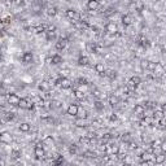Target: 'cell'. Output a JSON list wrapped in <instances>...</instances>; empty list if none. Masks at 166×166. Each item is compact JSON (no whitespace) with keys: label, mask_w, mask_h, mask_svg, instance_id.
Wrapping results in <instances>:
<instances>
[{"label":"cell","mask_w":166,"mask_h":166,"mask_svg":"<svg viewBox=\"0 0 166 166\" xmlns=\"http://www.w3.org/2000/svg\"><path fill=\"white\" fill-rule=\"evenodd\" d=\"M7 101L9 105H15V107H18V104H20L21 101V98L17 95V93H8L7 95Z\"/></svg>","instance_id":"obj_1"},{"label":"cell","mask_w":166,"mask_h":166,"mask_svg":"<svg viewBox=\"0 0 166 166\" xmlns=\"http://www.w3.org/2000/svg\"><path fill=\"white\" fill-rule=\"evenodd\" d=\"M43 142L39 143L37 147H35V149H34V154H35V157L37 158H39V160H43L44 157H46V151L43 149Z\"/></svg>","instance_id":"obj_2"},{"label":"cell","mask_w":166,"mask_h":166,"mask_svg":"<svg viewBox=\"0 0 166 166\" xmlns=\"http://www.w3.org/2000/svg\"><path fill=\"white\" fill-rule=\"evenodd\" d=\"M0 142L4 143V144H10V143L13 142V136L10 135V132L3 131L1 135H0Z\"/></svg>","instance_id":"obj_3"},{"label":"cell","mask_w":166,"mask_h":166,"mask_svg":"<svg viewBox=\"0 0 166 166\" xmlns=\"http://www.w3.org/2000/svg\"><path fill=\"white\" fill-rule=\"evenodd\" d=\"M105 30H107L108 34L110 35H116L118 33V26L114 24V22H109V24L105 26Z\"/></svg>","instance_id":"obj_4"},{"label":"cell","mask_w":166,"mask_h":166,"mask_svg":"<svg viewBox=\"0 0 166 166\" xmlns=\"http://www.w3.org/2000/svg\"><path fill=\"white\" fill-rule=\"evenodd\" d=\"M65 15H66V17L70 18L71 21L73 20H81V15H79L75 9H68L65 12Z\"/></svg>","instance_id":"obj_5"},{"label":"cell","mask_w":166,"mask_h":166,"mask_svg":"<svg viewBox=\"0 0 166 166\" xmlns=\"http://www.w3.org/2000/svg\"><path fill=\"white\" fill-rule=\"evenodd\" d=\"M78 109H79V105L70 104L68 107V109H66V113H68L69 116H71V117H77V114H78Z\"/></svg>","instance_id":"obj_6"},{"label":"cell","mask_w":166,"mask_h":166,"mask_svg":"<svg viewBox=\"0 0 166 166\" xmlns=\"http://www.w3.org/2000/svg\"><path fill=\"white\" fill-rule=\"evenodd\" d=\"M100 8V0H88L87 9L88 10H98Z\"/></svg>","instance_id":"obj_7"},{"label":"cell","mask_w":166,"mask_h":166,"mask_svg":"<svg viewBox=\"0 0 166 166\" xmlns=\"http://www.w3.org/2000/svg\"><path fill=\"white\" fill-rule=\"evenodd\" d=\"M153 74H154V77H162V75H164V74H166L165 66L162 65V64L157 62V66H156V69H154Z\"/></svg>","instance_id":"obj_8"},{"label":"cell","mask_w":166,"mask_h":166,"mask_svg":"<svg viewBox=\"0 0 166 166\" xmlns=\"http://www.w3.org/2000/svg\"><path fill=\"white\" fill-rule=\"evenodd\" d=\"M66 44H68V39H66V38H61V39H59V42H56L55 48H56L57 51H62V49L66 48Z\"/></svg>","instance_id":"obj_9"},{"label":"cell","mask_w":166,"mask_h":166,"mask_svg":"<svg viewBox=\"0 0 166 166\" xmlns=\"http://www.w3.org/2000/svg\"><path fill=\"white\" fill-rule=\"evenodd\" d=\"M154 164H157V165H161V164H164V162L166 161V153H157V154H154Z\"/></svg>","instance_id":"obj_10"},{"label":"cell","mask_w":166,"mask_h":166,"mask_svg":"<svg viewBox=\"0 0 166 166\" xmlns=\"http://www.w3.org/2000/svg\"><path fill=\"white\" fill-rule=\"evenodd\" d=\"M71 86H73V82H71L68 77H62V79H61V88L62 90H69V88H71Z\"/></svg>","instance_id":"obj_11"},{"label":"cell","mask_w":166,"mask_h":166,"mask_svg":"<svg viewBox=\"0 0 166 166\" xmlns=\"http://www.w3.org/2000/svg\"><path fill=\"white\" fill-rule=\"evenodd\" d=\"M108 104L114 107V105H118L120 104V96L118 95H110L108 96Z\"/></svg>","instance_id":"obj_12"},{"label":"cell","mask_w":166,"mask_h":166,"mask_svg":"<svg viewBox=\"0 0 166 166\" xmlns=\"http://www.w3.org/2000/svg\"><path fill=\"white\" fill-rule=\"evenodd\" d=\"M43 144L44 145H48V147H53L55 145V139H53V136L52 135H46V136L43 138Z\"/></svg>","instance_id":"obj_13"},{"label":"cell","mask_w":166,"mask_h":166,"mask_svg":"<svg viewBox=\"0 0 166 166\" xmlns=\"http://www.w3.org/2000/svg\"><path fill=\"white\" fill-rule=\"evenodd\" d=\"M95 71L100 77H105V66H104V64H101V62L96 64V65H95Z\"/></svg>","instance_id":"obj_14"},{"label":"cell","mask_w":166,"mask_h":166,"mask_svg":"<svg viewBox=\"0 0 166 166\" xmlns=\"http://www.w3.org/2000/svg\"><path fill=\"white\" fill-rule=\"evenodd\" d=\"M33 59H34L33 52H25L24 56H22V62L24 64H30V62H33Z\"/></svg>","instance_id":"obj_15"},{"label":"cell","mask_w":166,"mask_h":166,"mask_svg":"<svg viewBox=\"0 0 166 166\" xmlns=\"http://www.w3.org/2000/svg\"><path fill=\"white\" fill-rule=\"evenodd\" d=\"M144 110H145V107L143 104H136L134 107V113L138 116H143L144 114Z\"/></svg>","instance_id":"obj_16"},{"label":"cell","mask_w":166,"mask_h":166,"mask_svg":"<svg viewBox=\"0 0 166 166\" xmlns=\"http://www.w3.org/2000/svg\"><path fill=\"white\" fill-rule=\"evenodd\" d=\"M121 22H122L123 26H131L132 25V18L130 15H124L122 16V18H121Z\"/></svg>","instance_id":"obj_17"},{"label":"cell","mask_w":166,"mask_h":166,"mask_svg":"<svg viewBox=\"0 0 166 166\" xmlns=\"http://www.w3.org/2000/svg\"><path fill=\"white\" fill-rule=\"evenodd\" d=\"M18 129H20L21 132H29L30 130H31V124L27 123V122H22V123H20Z\"/></svg>","instance_id":"obj_18"},{"label":"cell","mask_w":166,"mask_h":166,"mask_svg":"<svg viewBox=\"0 0 166 166\" xmlns=\"http://www.w3.org/2000/svg\"><path fill=\"white\" fill-rule=\"evenodd\" d=\"M77 117H79V118H86V120H87V117H88V112H87V109H84L83 107H79V109H78V114H77Z\"/></svg>","instance_id":"obj_19"},{"label":"cell","mask_w":166,"mask_h":166,"mask_svg":"<svg viewBox=\"0 0 166 166\" xmlns=\"http://www.w3.org/2000/svg\"><path fill=\"white\" fill-rule=\"evenodd\" d=\"M90 64V59L87 56H79L78 59V65L79 66H87Z\"/></svg>","instance_id":"obj_20"},{"label":"cell","mask_w":166,"mask_h":166,"mask_svg":"<svg viewBox=\"0 0 166 166\" xmlns=\"http://www.w3.org/2000/svg\"><path fill=\"white\" fill-rule=\"evenodd\" d=\"M74 96H75L78 100H84V99L87 98V93L82 92L81 90H75V91H74Z\"/></svg>","instance_id":"obj_21"},{"label":"cell","mask_w":166,"mask_h":166,"mask_svg":"<svg viewBox=\"0 0 166 166\" xmlns=\"http://www.w3.org/2000/svg\"><path fill=\"white\" fill-rule=\"evenodd\" d=\"M75 126L77 127H86L87 126V122H86V118H79V117H77V120H75Z\"/></svg>","instance_id":"obj_22"},{"label":"cell","mask_w":166,"mask_h":166,"mask_svg":"<svg viewBox=\"0 0 166 166\" xmlns=\"http://www.w3.org/2000/svg\"><path fill=\"white\" fill-rule=\"evenodd\" d=\"M60 62H62V57L60 55H52V64L53 65H59Z\"/></svg>","instance_id":"obj_23"},{"label":"cell","mask_w":166,"mask_h":166,"mask_svg":"<svg viewBox=\"0 0 166 166\" xmlns=\"http://www.w3.org/2000/svg\"><path fill=\"white\" fill-rule=\"evenodd\" d=\"M49 87H51V83L47 82V81H43L39 84V90H42V91H48Z\"/></svg>","instance_id":"obj_24"},{"label":"cell","mask_w":166,"mask_h":166,"mask_svg":"<svg viewBox=\"0 0 166 166\" xmlns=\"http://www.w3.org/2000/svg\"><path fill=\"white\" fill-rule=\"evenodd\" d=\"M47 15H48L49 17H55V16L57 15V8L56 7H49L48 9H47Z\"/></svg>","instance_id":"obj_25"},{"label":"cell","mask_w":166,"mask_h":166,"mask_svg":"<svg viewBox=\"0 0 166 166\" xmlns=\"http://www.w3.org/2000/svg\"><path fill=\"white\" fill-rule=\"evenodd\" d=\"M69 152H70V154H73V156L78 154V145L71 144V145H70V148H69Z\"/></svg>","instance_id":"obj_26"},{"label":"cell","mask_w":166,"mask_h":166,"mask_svg":"<svg viewBox=\"0 0 166 166\" xmlns=\"http://www.w3.org/2000/svg\"><path fill=\"white\" fill-rule=\"evenodd\" d=\"M105 77H109L110 79H114L116 77H117V74H116V71H113V70H105Z\"/></svg>","instance_id":"obj_27"},{"label":"cell","mask_w":166,"mask_h":166,"mask_svg":"<svg viewBox=\"0 0 166 166\" xmlns=\"http://www.w3.org/2000/svg\"><path fill=\"white\" fill-rule=\"evenodd\" d=\"M156 66H157V62H154V61H149V62H148V68H147V70H148V71H154Z\"/></svg>","instance_id":"obj_28"},{"label":"cell","mask_w":166,"mask_h":166,"mask_svg":"<svg viewBox=\"0 0 166 166\" xmlns=\"http://www.w3.org/2000/svg\"><path fill=\"white\" fill-rule=\"evenodd\" d=\"M78 90H81L82 92H86V93H88V84H87V83H82V84H79Z\"/></svg>","instance_id":"obj_29"},{"label":"cell","mask_w":166,"mask_h":166,"mask_svg":"<svg viewBox=\"0 0 166 166\" xmlns=\"http://www.w3.org/2000/svg\"><path fill=\"white\" fill-rule=\"evenodd\" d=\"M131 81L134 82L136 86H139L140 83H142V79H140V77H139V75H134V77H131Z\"/></svg>","instance_id":"obj_30"},{"label":"cell","mask_w":166,"mask_h":166,"mask_svg":"<svg viewBox=\"0 0 166 166\" xmlns=\"http://www.w3.org/2000/svg\"><path fill=\"white\" fill-rule=\"evenodd\" d=\"M52 107L56 108V109H59V108L62 107V103L60 100H52Z\"/></svg>","instance_id":"obj_31"},{"label":"cell","mask_w":166,"mask_h":166,"mask_svg":"<svg viewBox=\"0 0 166 166\" xmlns=\"http://www.w3.org/2000/svg\"><path fill=\"white\" fill-rule=\"evenodd\" d=\"M84 157H91V158H95L96 157V153L92 151H86L84 152Z\"/></svg>","instance_id":"obj_32"},{"label":"cell","mask_w":166,"mask_h":166,"mask_svg":"<svg viewBox=\"0 0 166 166\" xmlns=\"http://www.w3.org/2000/svg\"><path fill=\"white\" fill-rule=\"evenodd\" d=\"M148 60H143L142 62H140V68L143 69V70H147V68H148Z\"/></svg>","instance_id":"obj_33"},{"label":"cell","mask_w":166,"mask_h":166,"mask_svg":"<svg viewBox=\"0 0 166 166\" xmlns=\"http://www.w3.org/2000/svg\"><path fill=\"white\" fill-rule=\"evenodd\" d=\"M69 73H70L69 69H62V70H60V75H61V77H68Z\"/></svg>","instance_id":"obj_34"},{"label":"cell","mask_w":166,"mask_h":166,"mask_svg":"<svg viewBox=\"0 0 166 166\" xmlns=\"http://www.w3.org/2000/svg\"><path fill=\"white\" fill-rule=\"evenodd\" d=\"M109 121H112V122H116V121H118V116L114 114V113H112V114L109 116Z\"/></svg>","instance_id":"obj_35"},{"label":"cell","mask_w":166,"mask_h":166,"mask_svg":"<svg viewBox=\"0 0 166 166\" xmlns=\"http://www.w3.org/2000/svg\"><path fill=\"white\" fill-rule=\"evenodd\" d=\"M162 144V140H160V139H157V140H154V142H152V145L153 147H160Z\"/></svg>","instance_id":"obj_36"},{"label":"cell","mask_w":166,"mask_h":166,"mask_svg":"<svg viewBox=\"0 0 166 166\" xmlns=\"http://www.w3.org/2000/svg\"><path fill=\"white\" fill-rule=\"evenodd\" d=\"M101 93H103V92H100V91H99V90H93V96H95L96 99H100Z\"/></svg>","instance_id":"obj_37"},{"label":"cell","mask_w":166,"mask_h":166,"mask_svg":"<svg viewBox=\"0 0 166 166\" xmlns=\"http://www.w3.org/2000/svg\"><path fill=\"white\" fill-rule=\"evenodd\" d=\"M160 147H161V151L164 152V153H166V142H162V144Z\"/></svg>","instance_id":"obj_38"},{"label":"cell","mask_w":166,"mask_h":166,"mask_svg":"<svg viewBox=\"0 0 166 166\" xmlns=\"http://www.w3.org/2000/svg\"><path fill=\"white\" fill-rule=\"evenodd\" d=\"M8 93H7V90H5V86H3L1 87V96H7Z\"/></svg>","instance_id":"obj_39"},{"label":"cell","mask_w":166,"mask_h":166,"mask_svg":"<svg viewBox=\"0 0 166 166\" xmlns=\"http://www.w3.org/2000/svg\"><path fill=\"white\" fill-rule=\"evenodd\" d=\"M13 3H15L16 5H21L22 3H24V0H13Z\"/></svg>","instance_id":"obj_40"},{"label":"cell","mask_w":166,"mask_h":166,"mask_svg":"<svg viewBox=\"0 0 166 166\" xmlns=\"http://www.w3.org/2000/svg\"><path fill=\"white\" fill-rule=\"evenodd\" d=\"M46 64H52V56H48L46 59Z\"/></svg>","instance_id":"obj_41"},{"label":"cell","mask_w":166,"mask_h":166,"mask_svg":"<svg viewBox=\"0 0 166 166\" xmlns=\"http://www.w3.org/2000/svg\"><path fill=\"white\" fill-rule=\"evenodd\" d=\"M161 108H162V110H164L165 114H166V103H165V104H162V105H161Z\"/></svg>","instance_id":"obj_42"},{"label":"cell","mask_w":166,"mask_h":166,"mask_svg":"<svg viewBox=\"0 0 166 166\" xmlns=\"http://www.w3.org/2000/svg\"><path fill=\"white\" fill-rule=\"evenodd\" d=\"M0 166H5V161H4V160H1V161H0Z\"/></svg>","instance_id":"obj_43"},{"label":"cell","mask_w":166,"mask_h":166,"mask_svg":"<svg viewBox=\"0 0 166 166\" xmlns=\"http://www.w3.org/2000/svg\"><path fill=\"white\" fill-rule=\"evenodd\" d=\"M30 1H35V0H30Z\"/></svg>","instance_id":"obj_44"},{"label":"cell","mask_w":166,"mask_h":166,"mask_svg":"<svg viewBox=\"0 0 166 166\" xmlns=\"http://www.w3.org/2000/svg\"><path fill=\"white\" fill-rule=\"evenodd\" d=\"M165 127H166V121H165Z\"/></svg>","instance_id":"obj_45"},{"label":"cell","mask_w":166,"mask_h":166,"mask_svg":"<svg viewBox=\"0 0 166 166\" xmlns=\"http://www.w3.org/2000/svg\"><path fill=\"white\" fill-rule=\"evenodd\" d=\"M116 1H118V0H116Z\"/></svg>","instance_id":"obj_46"}]
</instances>
